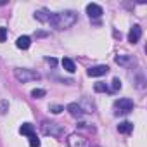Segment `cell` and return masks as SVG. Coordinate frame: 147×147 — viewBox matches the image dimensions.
<instances>
[{"label":"cell","instance_id":"603a6c76","mask_svg":"<svg viewBox=\"0 0 147 147\" xmlns=\"http://www.w3.org/2000/svg\"><path fill=\"white\" fill-rule=\"evenodd\" d=\"M47 62H49L50 66H55V64H57V61H55L54 57H47Z\"/></svg>","mask_w":147,"mask_h":147},{"label":"cell","instance_id":"7c38bea8","mask_svg":"<svg viewBox=\"0 0 147 147\" xmlns=\"http://www.w3.org/2000/svg\"><path fill=\"white\" fill-rule=\"evenodd\" d=\"M35 19H38V21H42V23H49V21H50V14H49L47 9H38V11L35 12Z\"/></svg>","mask_w":147,"mask_h":147},{"label":"cell","instance_id":"52a82bcc","mask_svg":"<svg viewBox=\"0 0 147 147\" xmlns=\"http://www.w3.org/2000/svg\"><path fill=\"white\" fill-rule=\"evenodd\" d=\"M107 71H109V67L104 66V64H100V66H94V67H90V69L87 71V75L95 78V76H104V75H107Z\"/></svg>","mask_w":147,"mask_h":147},{"label":"cell","instance_id":"9c48e42d","mask_svg":"<svg viewBox=\"0 0 147 147\" xmlns=\"http://www.w3.org/2000/svg\"><path fill=\"white\" fill-rule=\"evenodd\" d=\"M140 36H142V28H140L138 24H133V28H131L130 33H128V42H130V43H137V42L140 40Z\"/></svg>","mask_w":147,"mask_h":147},{"label":"cell","instance_id":"e0dca14e","mask_svg":"<svg viewBox=\"0 0 147 147\" xmlns=\"http://www.w3.org/2000/svg\"><path fill=\"white\" fill-rule=\"evenodd\" d=\"M47 95V92L43 90V88H35V90H31V97L33 99H42V97H45Z\"/></svg>","mask_w":147,"mask_h":147},{"label":"cell","instance_id":"5b68a950","mask_svg":"<svg viewBox=\"0 0 147 147\" xmlns=\"http://www.w3.org/2000/svg\"><path fill=\"white\" fill-rule=\"evenodd\" d=\"M67 145H69V147H90L88 140H87L85 137L78 135V133H71V135L67 137Z\"/></svg>","mask_w":147,"mask_h":147},{"label":"cell","instance_id":"30bf717a","mask_svg":"<svg viewBox=\"0 0 147 147\" xmlns=\"http://www.w3.org/2000/svg\"><path fill=\"white\" fill-rule=\"evenodd\" d=\"M30 45H31V38H30V36H26V35L19 36V38H18V42H16V47H18V49H21V50L30 49Z\"/></svg>","mask_w":147,"mask_h":147},{"label":"cell","instance_id":"7402d4cb","mask_svg":"<svg viewBox=\"0 0 147 147\" xmlns=\"http://www.w3.org/2000/svg\"><path fill=\"white\" fill-rule=\"evenodd\" d=\"M5 38H7V30L0 28V42H5Z\"/></svg>","mask_w":147,"mask_h":147},{"label":"cell","instance_id":"4fadbf2b","mask_svg":"<svg viewBox=\"0 0 147 147\" xmlns=\"http://www.w3.org/2000/svg\"><path fill=\"white\" fill-rule=\"evenodd\" d=\"M19 133H23V135H26V137H33V135H35V126H33L31 123H23L21 128H19Z\"/></svg>","mask_w":147,"mask_h":147},{"label":"cell","instance_id":"277c9868","mask_svg":"<svg viewBox=\"0 0 147 147\" xmlns=\"http://www.w3.org/2000/svg\"><path fill=\"white\" fill-rule=\"evenodd\" d=\"M116 114H128L133 111V100L131 99H118L114 102Z\"/></svg>","mask_w":147,"mask_h":147},{"label":"cell","instance_id":"7a4b0ae2","mask_svg":"<svg viewBox=\"0 0 147 147\" xmlns=\"http://www.w3.org/2000/svg\"><path fill=\"white\" fill-rule=\"evenodd\" d=\"M14 76L19 83H28L33 80H40V73H36L33 69H26V67H18V69H14Z\"/></svg>","mask_w":147,"mask_h":147},{"label":"cell","instance_id":"5bb4252c","mask_svg":"<svg viewBox=\"0 0 147 147\" xmlns=\"http://www.w3.org/2000/svg\"><path fill=\"white\" fill-rule=\"evenodd\" d=\"M118 131L119 133H131L133 131V123H130V121H123V123H119L118 125Z\"/></svg>","mask_w":147,"mask_h":147},{"label":"cell","instance_id":"ac0fdd59","mask_svg":"<svg viewBox=\"0 0 147 147\" xmlns=\"http://www.w3.org/2000/svg\"><path fill=\"white\" fill-rule=\"evenodd\" d=\"M49 111H50V113H54V114H59V113H62V111H64V107H62V106H59V104H50V106H49Z\"/></svg>","mask_w":147,"mask_h":147},{"label":"cell","instance_id":"44dd1931","mask_svg":"<svg viewBox=\"0 0 147 147\" xmlns=\"http://www.w3.org/2000/svg\"><path fill=\"white\" fill-rule=\"evenodd\" d=\"M30 147H40V138H36V135L30 137Z\"/></svg>","mask_w":147,"mask_h":147},{"label":"cell","instance_id":"2e32d148","mask_svg":"<svg viewBox=\"0 0 147 147\" xmlns=\"http://www.w3.org/2000/svg\"><path fill=\"white\" fill-rule=\"evenodd\" d=\"M94 90H95V92H99V94H100V92H111V90H109V87H107L104 82H97V83L94 85Z\"/></svg>","mask_w":147,"mask_h":147},{"label":"cell","instance_id":"9a60e30c","mask_svg":"<svg viewBox=\"0 0 147 147\" xmlns=\"http://www.w3.org/2000/svg\"><path fill=\"white\" fill-rule=\"evenodd\" d=\"M62 67H64L67 73H75V71H76V66H75V62H73L69 57H64V59H62Z\"/></svg>","mask_w":147,"mask_h":147},{"label":"cell","instance_id":"3957f363","mask_svg":"<svg viewBox=\"0 0 147 147\" xmlns=\"http://www.w3.org/2000/svg\"><path fill=\"white\" fill-rule=\"evenodd\" d=\"M42 131L50 137H61L64 133V125L55 123V121H43L42 123Z\"/></svg>","mask_w":147,"mask_h":147},{"label":"cell","instance_id":"ba28073f","mask_svg":"<svg viewBox=\"0 0 147 147\" xmlns=\"http://www.w3.org/2000/svg\"><path fill=\"white\" fill-rule=\"evenodd\" d=\"M66 111L73 116V118H82L83 114H85V111L82 109V106L80 104H75V102H71V104H67V107H66Z\"/></svg>","mask_w":147,"mask_h":147},{"label":"cell","instance_id":"ffe728a7","mask_svg":"<svg viewBox=\"0 0 147 147\" xmlns=\"http://www.w3.org/2000/svg\"><path fill=\"white\" fill-rule=\"evenodd\" d=\"M113 92H116V90H121V80L119 78H114L113 80V88H111Z\"/></svg>","mask_w":147,"mask_h":147},{"label":"cell","instance_id":"8992f818","mask_svg":"<svg viewBox=\"0 0 147 147\" xmlns=\"http://www.w3.org/2000/svg\"><path fill=\"white\" fill-rule=\"evenodd\" d=\"M87 14H88L90 19H97V18H100L104 12H102V7H100L99 4H88V5H87Z\"/></svg>","mask_w":147,"mask_h":147},{"label":"cell","instance_id":"d6986e66","mask_svg":"<svg viewBox=\"0 0 147 147\" xmlns=\"http://www.w3.org/2000/svg\"><path fill=\"white\" fill-rule=\"evenodd\" d=\"M9 111V102L7 100H0V114H5Z\"/></svg>","mask_w":147,"mask_h":147},{"label":"cell","instance_id":"6da1fadb","mask_svg":"<svg viewBox=\"0 0 147 147\" xmlns=\"http://www.w3.org/2000/svg\"><path fill=\"white\" fill-rule=\"evenodd\" d=\"M78 21V14L75 11H64V12H57V14H52L50 16V26L55 28V30H67L71 28Z\"/></svg>","mask_w":147,"mask_h":147},{"label":"cell","instance_id":"8fae6325","mask_svg":"<svg viewBox=\"0 0 147 147\" xmlns=\"http://www.w3.org/2000/svg\"><path fill=\"white\" fill-rule=\"evenodd\" d=\"M116 64L119 66H130V64H135V59L131 55H116Z\"/></svg>","mask_w":147,"mask_h":147}]
</instances>
